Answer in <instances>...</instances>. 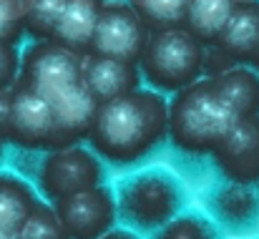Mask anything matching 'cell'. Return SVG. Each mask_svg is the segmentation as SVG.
Segmentation results:
<instances>
[{
    "mask_svg": "<svg viewBox=\"0 0 259 239\" xmlns=\"http://www.w3.org/2000/svg\"><path fill=\"white\" fill-rule=\"evenodd\" d=\"M169 136V103L159 91H131L98 106L88 144L111 164H134Z\"/></svg>",
    "mask_w": 259,
    "mask_h": 239,
    "instance_id": "6da1fadb",
    "label": "cell"
},
{
    "mask_svg": "<svg viewBox=\"0 0 259 239\" xmlns=\"http://www.w3.org/2000/svg\"><path fill=\"white\" fill-rule=\"evenodd\" d=\"M239 121L214 78L196 81L169 101V141L191 156H211Z\"/></svg>",
    "mask_w": 259,
    "mask_h": 239,
    "instance_id": "7a4b0ae2",
    "label": "cell"
},
{
    "mask_svg": "<svg viewBox=\"0 0 259 239\" xmlns=\"http://www.w3.org/2000/svg\"><path fill=\"white\" fill-rule=\"evenodd\" d=\"M141 76L161 93H179L206 76V46L189 28L151 33L139 61Z\"/></svg>",
    "mask_w": 259,
    "mask_h": 239,
    "instance_id": "3957f363",
    "label": "cell"
},
{
    "mask_svg": "<svg viewBox=\"0 0 259 239\" xmlns=\"http://www.w3.org/2000/svg\"><path fill=\"white\" fill-rule=\"evenodd\" d=\"M0 136L28 151H56V111L48 98L15 83L0 91Z\"/></svg>",
    "mask_w": 259,
    "mask_h": 239,
    "instance_id": "277c9868",
    "label": "cell"
},
{
    "mask_svg": "<svg viewBox=\"0 0 259 239\" xmlns=\"http://www.w3.org/2000/svg\"><path fill=\"white\" fill-rule=\"evenodd\" d=\"M181 207V189L164 171H144L121 184L118 212L141 229L166 227Z\"/></svg>",
    "mask_w": 259,
    "mask_h": 239,
    "instance_id": "5b68a950",
    "label": "cell"
},
{
    "mask_svg": "<svg viewBox=\"0 0 259 239\" xmlns=\"http://www.w3.org/2000/svg\"><path fill=\"white\" fill-rule=\"evenodd\" d=\"M18 83L53 101L83 83V58L56 41H38L20 58Z\"/></svg>",
    "mask_w": 259,
    "mask_h": 239,
    "instance_id": "8992f818",
    "label": "cell"
},
{
    "mask_svg": "<svg viewBox=\"0 0 259 239\" xmlns=\"http://www.w3.org/2000/svg\"><path fill=\"white\" fill-rule=\"evenodd\" d=\"M101 176H103L101 161L93 156V151L81 146L46 151L38 166V184L51 204L71 194L101 186Z\"/></svg>",
    "mask_w": 259,
    "mask_h": 239,
    "instance_id": "52a82bcc",
    "label": "cell"
},
{
    "mask_svg": "<svg viewBox=\"0 0 259 239\" xmlns=\"http://www.w3.org/2000/svg\"><path fill=\"white\" fill-rule=\"evenodd\" d=\"M149 38H151V30L128 8V3L111 0L101 10L91 53L93 56L128 61V63L139 66V61H141V56L146 51Z\"/></svg>",
    "mask_w": 259,
    "mask_h": 239,
    "instance_id": "ba28073f",
    "label": "cell"
},
{
    "mask_svg": "<svg viewBox=\"0 0 259 239\" xmlns=\"http://www.w3.org/2000/svg\"><path fill=\"white\" fill-rule=\"evenodd\" d=\"M53 209L71 239H101L113 227L118 202L108 186H96L56 202Z\"/></svg>",
    "mask_w": 259,
    "mask_h": 239,
    "instance_id": "9c48e42d",
    "label": "cell"
},
{
    "mask_svg": "<svg viewBox=\"0 0 259 239\" xmlns=\"http://www.w3.org/2000/svg\"><path fill=\"white\" fill-rule=\"evenodd\" d=\"M217 169L232 184L252 186L259 181V116L242 118L227 141L211 154Z\"/></svg>",
    "mask_w": 259,
    "mask_h": 239,
    "instance_id": "30bf717a",
    "label": "cell"
},
{
    "mask_svg": "<svg viewBox=\"0 0 259 239\" xmlns=\"http://www.w3.org/2000/svg\"><path fill=\"white\" fill-rule=\"evenodd\" d=\"M141 71L136 63L118 61V58H106V56H93L88 53L83 58V86L91 91V96L98 103L113 101L118 96H126L131 91H139Z\"/></svg>",
    "mask_w": 259,
    "mask_h": 239,
    "instance_id": "8fae6325",
    "label": "cell"
},
{
    "mask_svg": "<svg viewBox=\"0 0 259 239\" xmlns=\"http://www.w3.org/2000/svg\"><path fill=\"white\" fill-rule=\"evenodd\" d=\"M53 111H56V129H58V149L66 146H76L81 139L91 136L96 113H98V101L91 96L83 83H78L76 88L61 93L58 98L51 101Z\"/></svg>",
    "mask_w": 259,
    "mask_h": 239,
    "instance_id": "7c38bea8",
    "label": "cell"
},
{
    "mask_svg": "<svg viewBox=\"0 0 259 239\" xmlns=\"http://www.w3.org/2000/svg\"><path fill=\"white\" fill-rule=\"evenodd\" d=\"M211 48L222 51L234 66H252L259 53V0H244L234 10Z\"/></svg>",
    "mask_w": 259,
    "mask_h": 239,
    "instance_id": "4fadbf2b",
    "label": "cell"
},
{
    "mask_svg": "<svg viewBox=\"0 0 259 239\" xmlns=\"http://www.w3.org/2000/svg\"><path fill=\"white\" fill-rule=\"evenodd\" d=\"M103 5H106V0H68V8L61 15L51 41H56L63 48L73 51L76 56L86 58L91 53L93 38H96V28H98Z\"/></svg>",
    "mask_w": 259,
    "mask_h": 239,
    "instance_id": "5bb4252c",
    "label": "cell"
},
{
    "mask_svg": "<svg viewBox=\"0 0 259 239\" xmlns=\"http://www.w3.org/2000/svg\"><path fill=\"white\" fill-rule=\"evenodd\" d=\"M35 191L13 174H0V234L20 237L23 227L38 209Z\"/></svg>",
    "mask_w": 259,
    "mask_h": 239,
    "instance_id": "9a60e30c",
    "label": "cell"
},
{
    "mask_svg": "<svg viewBox=\"0 0 259 239\" xmlns=\"http://www.w3.org/2000/svg\"><path fill=\"white\" fill-rule=\"evenodd\" d=\"M242 3L244 0H189L184 28H189L206 48H211Z\"/></svg>",
    "mask_w": 259,
    "mask_h": 239,
    "instance_id": "2e32d148",
    "label": "cell"
},
{
    "mask_svg": "<svg viewBox=\"0 0 259 239\" xmlns=\"http://www.w3.org/2000/svg\"><path fill=\"white\" fill-rule=\"evenodd\" d=\"M222 96L239 113V118L259 116V71L252 66H234L214 78Z\"/></svg>",
    "mask_w": 259,
    "mask_h": 239,
    "instance_id": "e0dca14e",
    "label": "cell"
},
{
    "mask_svg": "<svg viewBox=\"0 0 259 239\" xmlns=\"http://www.w3.org/2000/svg\"><path fill=\"white\" fill-rule=\"evenodd\" d=\"M126 3L144 20V25L151 33L186 25V5H189V0H126Z\"/></svg>",
    "mask_w": 259,
    "mask_h": 239,
    "instance_id": "ac0fdd59",
    "label": "cell"
},
{
    "mask_svg": "<svg viewBox=\"0 0 259 239\" xmlns=\"http://www.w3.org/2000/svg\"><path fill=\"white\" fill-rule=\"evenodd\" d=\"M214 209L217 214L229 222V224H244V222H252L259 212V199L252 194L249 186L244 184H232L219 189L217 196H214Z\"/></svg>",
    "mask_w": 259,
    "mask_h": 239,
    "instance_id": "d6986e66",
    "label": "cell"
},
{
    "mask_svg": "<svg viewBox=\"0 0 259 239\" xmlns=\"http://www.w3.org/2000/svg\"><path fill=\"white\" fill-rule=\"evenodd\" d=\"M66 8H68V0H23L25 35H30L35 43L51 41Z\"/></svg>",
    "mask_w": 259,
    "mask_h": 239,
    "instance_id": "ffe728a7",
    "label": "cell"
},
{
    "mask_svg": "<svg viewBox=\"0 0 259 239\" xmlns=\"http://www.w3.org/2000/svg\"><path fill=\"white\" fill-rule=\"evenodd\" d=\"M20 239H71L66 234L53 204H38V209L33 212V217L28 219V224L23 227Z\"/></svg>",
    "mask_w": 259,
    "mask_h": 239,
    "instance_id": "44dd1931",
    "label": "cell"
},
{
    "mask_svg": "<svg viewBox=\"0 0 259 239\" xmlns=\"http://www.w3.org/2000/svg\"><path fill=\"white\" fill-rule=\"evenodd\" d=\"M156 239H214V229L201 217L186 214V217H176L166 227H161Z\"/></svg>",
    "mask_w": 259,
    "mask_h": 239,
    "instance_id": "7402d4cb",
    "label": "cell"
},
{
    "mask_svg": "<svg viewBox=\"0 0 259 239\" xmlns=\"http://www.w3.org/2000/svg\"><path fill=\"white\" fill-rule=\"evenodd\" d=\"M23 35H25L23 0H0V41L18 46Z\"/></svg>",
    "mask_w": 259,
    "mask_h": 239,
    "instance_id": "603a6c76",
    "label": "cell"
},
{
    "mask_svg": "<svg viewBox=\"0 0 259 239\" xmlns=\"http://www.w3.org/2000/svg\"><path fill=\"white\" fill-rule=\"evenodd\" d=\"M18 73H20V53L15 51V46L0 41V91L15 86Z\"/></svg>",
    "mask_w": 259,
    "mask_h": 239,
    "instance_id": "cb8c5ba5",
    "label": "cell"
},
{
    "mask_svg": "<svg viewBox=\"0 0 259 239\" xmlns=\"http://www.w3.org/2000/svg\"><path fill=\"white\" fill-rule=\"evenodd\" d=\"M101 239H136L131 232H108L106 237H101Z\"/></svg>",
    "mask_w": 259,
    "mask_h": 239,
    "instance_id": "d4e9b609",
    "label": "cell"
},
{
    "mask_svg": "<svg viewBox=\"0 0 259 239\" xmlns=\"http://www.w3.org/2000/svg\"><path fill=\"white\" fill-rule=\"evenodd\" d=\"M252 68H254V71H259V53H257V58L252 61Z\"/></svg>",
    "mask_w": 259,
    "mask_h": 239,
    "instance_id": "484cf974",
    "label": "cell"
},
{
    "mask_svg": "<svg viewBox=\"0 0 259 239\" xmlns=\"http://www.w3.org/2000/svg\"><path fill=\"white\" fill-rule=\"evenodd\" d=\"M3 141H5V139H3V136H0V154H3Z\"/></svg>",
    "mask_w": 259,
    "mask_h": 239,
    "instance_id": "4316f807",
    "label": "cell"
}]
</instances>
